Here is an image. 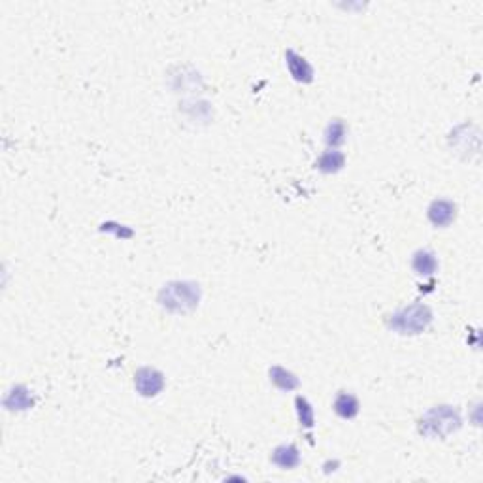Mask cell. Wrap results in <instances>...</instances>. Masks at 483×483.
<instances>
[{
    "instance_id": "obj_14",
    "label": "cell",
    "mask_w": 483,
    "mask_h": 483,
    "mask_svg": "<svg viewBox=\"0 0 483 483\" xmlns=\"http://www.w3.org/2000/svg\"><path fill=\"white\" fill-rule=\"evenodd\" d=\"M295 406H297V416H298L300 425H302L304 429H311L313 423H316V416H313V408H311V404L308 402L304 397H297Z\"/></svg>"
},
{
    "instance_id": "obj_10",
    "label": "cell",
    "mask_w": 483,
    "mask_h": 483,
    "mask_svg": "<svg viewBox=\"0 0 483 483\" xmlns=\"http://www.w3.org/2000/svg\"><path fill=\"white\" fill-rule=\"evenodd\" d=\"M359 410H361V406H359V400L355 395H351V393H338L336 398H334V411H336L338 417H342V419H355V417L359 416Z\"/></svg>"
},
{
    "instance_id": "obj_12",
    "label": "cell",
    "mask_w": 483,
    "mask_h": 483,
    "mask_svg": "<svg viewBox=\"0 0 483 483\" xmlns=\"http://www.w3.org/2000/svg\"><path fill=\"white\" fill-rule=\"evenodd\" d=\"M270 382L279 391H295L300 385L298 377L291 370H287L284 366H278V364L270 368Z\"/></svg>"
},
{
    "instance_id": "obj_5",
    "label": "cell",
    "mask_w": 483,
    "mask_h": 483,
    "mask_svg": "<svg viewBox=\"0 0 483 483\" xmlns=\"http://www.w3.org/2000/svg\"><path fill=\"white\" fill-rule=\"evenodd\" d=\"M427 218H429L430 223L436 227V229L438 227H440V229H443V227H450L457 218L455 202H451V200H445V199L432 200L429 206V210H427Z\"/></svg>"
},
{
    "instance_id": "obj_13",
    "label": "cell",
    "mask_w": 483,
    "mask_h": 483,
    "mask_svg": "<svg viewBox=\"0 0 483 483\" xmlns=\"http://www.w3.org/2000/svg\"><path fill=\"white\" fill-rule=\"evenodd\" d=\"M345 136H347V126L342 120H334L331 121L327 129H325V142L329 147H338L342 146L345 142Z\"/></svg>"
},
{
    "instance_id": "obj_7",
    "label": "cell",
    "mask_w": 483,
    "mask_h": 483,
    "mask_svg": "<svg viewBox=\"0 0 483 483\" xmlns=\"http://www.w3.org/2000/svg\"><path fill=\"white\" fill-rule=\"evenodd\" d=\"M272 463L281 470H293L300 464V453L297 445L293 443H281L272 451Z\"/></svg>"
},
{
    "instance_id": "obj_4",
    "label": "cell",
    "mask_w": 483,
    "mask_h": 483,
    "mask_svg": "<svg viewBox=\"0 0 483 483\" xmlns=\"http://www.w3.org/2000/svg\"><path fill=\"white\" fill-rule=\"evenodd\" d=\"M166 385L165 374L153 366H142L134 374V387L138 391V395L146 398L157 397L159 393H163Z\"/></svg>"
},
{
    "instance_id": "obj_6",
    "label": "cell",
    "mask_w": 483,
    "mask_h": 483,
    "mask_svg": "<svg viewBox=\"0 0 483 483\" xmlns=\"http://www.w3.org/2000/svg\"><path fill=\"white\" fill-rule=\"evenodd\" d=\"M285 63H287V70L293 76V80L298 81V83H311V80H313V68H311L310 63L302 55L293 51V49H287Z\"/></svg>"
},
{
    "instance_id": "obj_8",
    "label": "cell",
    "mask_w": 483,
    "mask_h": 483,
    "mask_svg": "<svg viewBox=\"0 0 483 483\" xmlns=\"http://www.w3.org/2000/svg\"><path fill=\"white\" fill-rule=\"evenodd\" d=\"M34 397L33 393L25 387V385H15L14 389L10 391L4 398V406L10 411H25L28 408H33Z\"/></svg>"
},
{
    "instance_id": "obj_9",
    "label": "cell",
    "mask_w": 483,
    "mask_h": 483,
    "mask_svg": "<svg viewBox=\"0 0 483 483\" xmlns=\"http://www.w3.org/2000/svg\"><path fill=\"white\" fill-rule=\"evenodd\" d=\"M411 268H414V272H416L417 276L429 278V276H432V274L438 270L436 255L432 252H429V249H419V252L414 253Z\"/></svg>"
},
{
    "instance_id": "obj_3",
    "label": "cell",
    "mask_w": 483,
    "mask_h": 483,
    "mask_svg": "<svg viewBox=\"0 0 483 483\" xmlns=\"http://www.w3.org/2000/svg\"><path fill=\"white\" fill-rule=\"evenodd\" d=\"M432 323V310L423 302H414L395 311L389 318L391 331L404 334V336H416L429 329Z\"/></svg>"
},
{
    "instance_id": "obj_1",
    "label": "cell",
    "mask_w": 483,
    "mask_h": 483,
    "mask_svg": "<svg viewBox=\"0 0 483 483\" xmlns=\"http://www.w3.org/2000/svg\"><path fill=\"white\" fill-rule=\"evenodd\" d=\"M200 285L195 281H170L161 287L159 304L174 313H189L200 302Z\"/></svg>"
},
{
    "instance_id": "obj_11",
    "label": "cell",
    "mask_w": 483,
    "mask_h": 483,
    "mask_svg": "<svg viewBox=\"0 0 483 483\" xmlns=\"http://www.w3.org/2000/svg\"><path fill=\"white\" fill-rule=\"evenodd\" d=\"M344 165H345V155L342 152H338V149H329V152H325L323 155L318 159V163H316V166H318L319 170L325 174L340 172V170L344 168Z\"/></svg>"
},
{
    "instance_id": "obj_2",
    "label": "cell",
    "mask_w": 483,
    "mask_h": 483,
    "mask_svg": "<svg viewBox=\"0 0 483 483\" xmlns=\"http://www.w3.org/2000/svg\"><path fill=\"white\" fill-rule=\"evenodd\" d=\"M461 416L451 406H434L429 411H425L419 419V432L430 440L450 436L451 432L461 429Z\"/></svg>"
}]
</instances>
